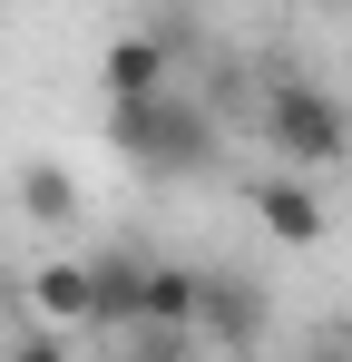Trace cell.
Here are the masks:
<instances>
[{"label": "cell", "instance_id": "2", "mask_svg": "<svg viewBox=\"0 0 352 362\" xmlns=\"http://www.w3.org/2000/svg\"><path fill=\"white\" fill-rule=\"evenodd\" d=\"M108 137L147 167V177H196V167L216 157V118H206V98H186V88L147 98V108H117Z\"/></svg>", "mask_w": 352, "mask_h": 362}, {"label": "cell", "instance_id": "1", "mask_svg": "<svg viewBox=\"0 0 352 362\" xmlns=\"http://www.w3.org/2000/svg\"><path fill=\"white\" fill-rule=\"evenodd\" d=\"M264 137H274V157L284 167H343L352 157V108L323 88V78H303V69H274L264 78Z\"/></svg>", "mask_w": 352, "mask_h": 362}, {"label": "cell", "instance_id": "5", "mask_svg": "<svg viewBox=\"0 0 352 362\" xmlns=\"http://www.w3.org/2000/svg\"><path fill=\"white\" fill-rule=\"evenodd\" d=\"M264 284H245V274H206V303H196V333H216L225 353H254L264 343Z\"/></svg>", "mask_w": 352, "mask_h": 362}, {"label": "cell", "instance_id": "11", "mask_svg": "<svg viewBox=\"0 0 352 362\" xmlns=\"http://www.w3.org/2000/svg\"><path fill=\"white\" fill-rule=\"evenodd\" d=\"M0 313H10V274H0Z\"/></svg>", "mask_w": 352, "mask_h": 362}, {"label": "cell", "instance_id": "3", "mask_svg": "<svg viewBox=\"0 0 352 362\" xmlns=\"http://www.w3.org/2000/svg\"><path fill=\"white\" fill-rule=\"evenodd\" d=\"M98 88H108L117 108H147V98H167V88H176V30H127V40H108V59H98Z\"/></svg>", "mask_w": 352, "mask_h": 362}, {"label": "cell", "instance_id": "6", "mask_svg": "<svg viewBox=\"0 0 352 362\" xmlns=\"http://www.w3.org/2000/svg\"><path fill=\"white\" fill-rule=\"evenodd\" d=\"M196 303H206V274H196V264H147V323H137V333L186 343V333H196Z\"/></svg>", "mask_w": 352, "mask_h": 362}, {"label": "cell", "instance_id": "4", "mask_svg": "<svg viewBox=\"0 0 352 362\" xmlns=\"http://www.w3.org/2000/svg\"><path fill=\"white\" fill-rule=\"evenodd\" d=\"M147 264H157V255H137V245H108V255L88 264V323H117V333H137V323H147Z\"/></svg>", "mask_w": 352, "mask_h": 362}, {"label": "cell", "instance_id": "12", "mask_svg": "<svg viewBox=\"0 0 352 362\" xmlns=\"http://www.w3.org/2000/svg\"><path fill=\"white\" fill-rule=\"evenodd\" d=\"M225 362H254V353H225Z\"/></svg>", "mask_w": 352, "mask_h": 362}, {"label": "cell", "instance_id": "9", "mask_svg": "<svg viewBox=\"0 0 352 362\" xmlns=\"http://www.w3.org/2000/svg\"><path fill=\"white\" fill-rule=\"evenodd\" d=\"M30 303L49 323H88V264H40L30 274Z\"/></svg>", "mask_w": 352, "mask_h": 362}, {"label": "cell", "instance_id": "10", "mask_svg": "<svg viewBox=\"0 0 352 362\" xmlns=\"http://www.w3.org/2000/svg\"><path fill=\"white\" fill-rule=\"evenodd\" d=\"M10 362H69V353H59V333H20V343H10Z\"/></svg>", "mask_w": 352, "mask_h": 362}, {"label": "cell", "instance_id": "8", "mask_svg": "<svg viewBox=\"0 0 352 362\" xmlns=\"http://www.w3.org/2000/svg\"><path fill=\"white\" fill-rule=\"evenodd\" d=\"M20 216H40V226H69V216H78V186H69V167L30 157V167H20Z\"/></svg>", "mask_w": 352, "mask_h": 362}, {"label": "cell", "instance_id": "7", "mask_svg": "<svg viewBox=\"0 0 352 362\" xmlns=\"http://www.w3.org/2000/svg\"><path fill=\"white\" fill-rule=\"evenodd\" d=\"M254 216H264L284 245H313V235H323V206H313L303 177H254Z\"/></svg>", "mask_w": 352, "mask_h": 362}]
</instances>
